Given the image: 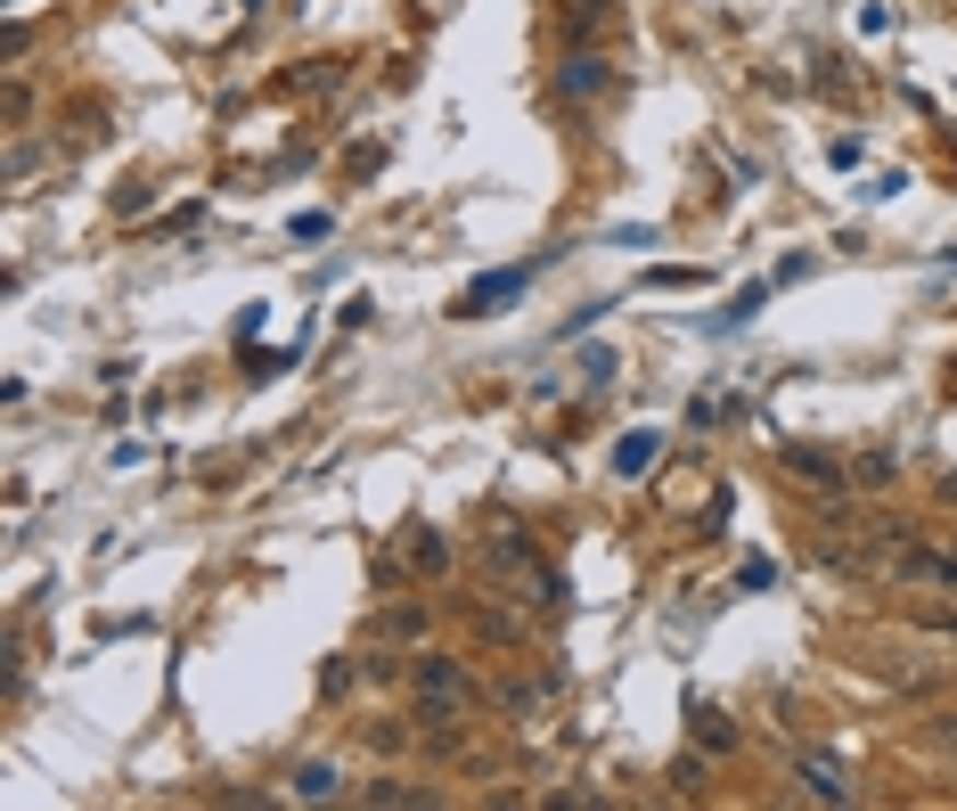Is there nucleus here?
I'll use <instances>...</instances> for the list:
<instances>
[{"mask_svg":"<svg viewBox=\"0 0 957 811\" xmlns=\"http://www.w3.org/2000/svg\"><path fill=\"white\" fill-rule=\"evenodd\" d=\"M516 287H524V271H492V279H475V287H466V304H459V312H483V304L516 296Z\"/></svg>","mask_w":957,"mask_h":811,"instance_id":"20e7f679","label":"nucleus"},{"mask_svg":"<svg viewBox=\"0 0 957 811\" xmlns=\"http://www.w3.org/2000/svg\"><path fill=\"white\" fill-rule=\"evenodd\" d=\"M761 296H770V287H745V296H737V304H728V312H720V320H712V328H720V336H737V328H745V320H753V312H761Z\"/></svg>","mask_w":957,"mask_h":811,"instance_id":"39448f33","label":"nucleus"},{"mask_svg":"<svg viewBox=\"0 0 957 811\" xmlns=\"http://www.w3.org/2000/svg\"><path fill=\"white\" fill-rule=\"evenodd\" d=\"M614 9H622V0H573V25L598 33V25H614Z\"/></svg>","mask_w":957,"mask_h":811,"instance_id":"6e6552de","label":"nucleus"},{"mask_svg":"<svg viewBox=\"0 0 957 811\" xmlns=\"http://www.w3.org/2000/svg\"><path fill=\"white\" fill-rule=\"evenodd\" d=\"M786 468L810 476V484H843V459H827L819 443H786Z\"/></svg>","mask_w":957,"mask_h":811,"instance_id":"7ed1b4c3","label":"nucleus"},{"mask_svg":"<svg viewBox=\"0 0 957 811\" xmlns=\"http://www.w3.org/2000/svg\"><path fill=\"white\" fill-rule=\"evenodd\" d=\"M598 82H606V66H598V58H573V66H565V99H589Z\"/></svg>","mask_w":957,"mask_h":811,"instance_id":"423d86ee","label":"nucleus"},{"mask_svg":"<svg viewBox=\"0 0 957 811\" xmlns=\"http://www.w3.org/2000/svg\"><path fill=\"white\" fill-rule=\"evenodd\" d=\"M295 796H336V770H327V763H303V770H295Z\"/></svg>","mask_w":957,"mask_h":811,"instance_id":"1a4fd4ad","label":"nucleus"},{"mask_svg":"<svg viewBox=\"0 0 957 811\" xmlns=\"http://www.w3.org/2000/svg\"><path fill=\"white\" fill-rule=\"evenodd\" d=\"M417 688H426V721H434L442 705H459V697H466V672H459V664H442V655H426V664H417Z\"/></svg>","mask_w":957,"mask_h":811,"instance_id":"f257e3e1","label":"nucleus"},{"mask_svg":"<svg viewBox=\"0 0 957 811\" xmlns=\"http://www.w3.org/2000/svg\"><path fill=\"white\" fill-rule=\"evenodd\" d=\"M803 787H810V796H819V803H843V796H851V787H843V779H834V770H827V763H803Z\"/></svg>","mask_w":957,"mask_h":811,"instance_id":"0eeeda50","label":"nucleus"},{"mask_svg":"<svg viewBox=\"0 0 957 811\" xmlns=\"http://www.w3.org/2000/svg\"><path fill=\"white\" fill-rule=\"evenodd\" d=\"M695 738H704V746H737V730H728V721L712 713V705H704V713H695Z\"/></svg>","mask_w":957,"mask_h":811,"instance_id":"9d476101","label":"nucleus"},{"mask_svg":"<svg viewBox=\"0 0 957 811\" xmlns=\"http://www.w3.org/2000/svg\"><path fill=\"white\" fill-rule=\"evenodd\" d=\"M925 738L933 746H957V721H925Z\"/></svg>","mask_w":957,"mask_h":811,"instance_id":"9b49d317","label":"nucleus"},{"mask_svg":"<svg viewBox=\"0 0 957 811\" xmlns=\"http://www.w3.org/2000/svg\"><path fill=\"white\" fill-rule=\"evenodd\" d=\"M655 452H664V435H655V426H631V435L614 443V476H647Z\"/></svg>","mask_w":957,"mask_h":811,"instance_id":"f03ea898","label":"nucleus"}]
</instances>
